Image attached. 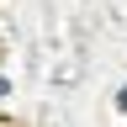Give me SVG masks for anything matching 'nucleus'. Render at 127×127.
Instances as JSON below:
<instances>
[{"label":"nucleus","mask_w":127,"mask_h":127,"mask_svg":"<svg viewBox=\"0 0 127 127\" xmlns=\"http://www.w3.org/2000/svg\"><path fill=\"white\" fill-rule=\"evenodd\" d=\"M122 111H127V95H122Z\"/></svg>","instance_id":"1"}]
</instances>
